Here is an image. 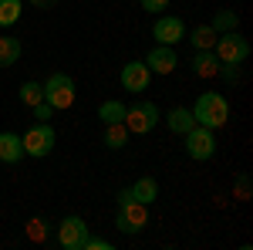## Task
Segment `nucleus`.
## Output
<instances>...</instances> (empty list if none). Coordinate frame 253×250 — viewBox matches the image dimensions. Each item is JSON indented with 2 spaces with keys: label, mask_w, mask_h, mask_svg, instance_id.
<instances>
[{
  "label": "nucleus",
  "mask_w": 253,
  "mask_h": 250,
  "mask_svg": "<svg viewBox=\"0 0 253 250\" xmlns=\"http://www.w3.org/2000/svg\"><path fill=\"white\" fill-rule=\"evenodd\" d=\"M193 118L196 125H206V129H223L230 122V101L223 92H203L193 105Z\"/></svg>",
  "instance_id": "obj_1"
},
{
  "label": "nucleus",
  "mask_w": 253,
  "mask_h": 250,
  "mask_svg": "<svg viewBox=\"0 0 253 250\" xmlns=\"http://www.w3.org/2000/svg\"><path fill=\"white\" fill-rule=\"evenodd\" d=\"M75 95H78V88H75V78L64 75V71H54V75L44 81V101L58 112V108H71L75 105Z\"/></svg>",
  "instance_id": "obj_2"
},
{
  "label": "nucleus",
  "mask_w": 253,
  "mask_h": 250,
  "mask_svg": "<svg viewBox=\"0 0 253 250\" xmlns=\"http://www.w3.org/2000/svg\"><path fill=\"white\" fill-rule=\"evenodd\" d=\"M213 51L219 58V64H243L250 58V41L243 38L240 31H226V34H216Z\"/></svg>",
  "instance_id": "obj_3"
},
{
  "label": "nucleus",
  "mask_w": 253,
  "mask_h": 250,
  "mask_svg": "<svg viewBox=\"0 0 253 250\" xmlns=\"http://www.w3.org/2000/svg\"><path fill=\"white\" fill-rule=\"evenodd\" d=\"M159 118H162V112H159L156 101H135L125 108V129L135 135H145L159 125Z\"/></svg>",
  "instance_id": "obj_4"
},
{
  "label": "nucleus",
  "mask_w": 253,
  "mask_h": 250,
  "mask_svg": "<svg viewBox=\"0 0 253 250\" xmlns=\"http://www.w3.org/2000/svg\"><path fill=\"white\" fill-rule=\"evenodd\" d=\"M20 142H24V155H34V159L51 155V152H54V129H51V122H38V125H31L27 132L20 135Z\"/></svg>",
  "instance_id": "obj_5"
},
{
  "label": "nucleus",
  "mask_w": 253,
  "mask_h": 250,
  "mask_svg": "<svg viewBox=\"0 0 253 250\" xmlns=\"http://www.w3.org/2000/svg\"><path fill=\"white\" fill-rule=\"evenodd\" d=\"M182 139H186V152H189V159H196V162H206V159H213V155H216V135H213V129H206V125H193Z\"/></svg>",
  "instance_id": "obj_6"
},
{
  "label": "nucleus",
  "mask_w": 253,
  "mask_h": 250,
  "mask_svg": "<svg viewBox=\"0 0 253 250\" xmlns=\"http://www.w3.org/2000/svg\"><path fill=\"white\" fill-rule=\"evenodd\" d=\"M149 223V206L138 203V200H128L118 206V216H115V227L122 233H142Z\"/></svg>",
  "instance_id": "obj_7"
},
{
  "label": "nucleus",
  "mask_w": 253,
  "mask_h": 250,
  "mask_svg": "<svg viewBox=\"0 0 253 250\" xmlns=\"http://www.w3.org/2000/svg\"><path fill=\"white\" fill-rule=\"evenodd\" d=\"M152 38L159 44L175 48L179 41H186V24H182V17H175V14H159L156 24H152Z\"/></svg>",
  "instance_id": "obj_8"
},
{
  "label": "nucleus",
  "mask_w": 253,
  "mask_h": 250,
  "mask_svg": "<svg viewBox=\"0 0 253 250\" xmlns=\"http://www.w3.org/2000/svg\"><path fill=\"white\" fill-rule=\"evenodd\" d=\"M84 240H88V223L81 216H64L58 227V244L64 250H81Z\"/></svg>",
  "instance_id": "obj_9"
},
{
  "label": "nucleus",
  "mask_w": 253,
  "mask_h": 250,
  "mask_svg": "<svg viewBox=\"0 0 253 250\" xmlns=\"http://www.w3.org/2000/svg\"><path fill=\"white\" fill-rule=\"evenodd\" d=\"M118 81H122V88L125 92H145L149 88V81H152V71H149V64L145 61H128L125 68H122V75H118Z\"/></svg>",
  "instance_id": "obj_10"
},
{
  "label": "nucleus",
  "mask_w": 253,
  "mask_h": 250,
  "mask_svg": "<svg viewBox=\"0 0 253 250\" xmlns=\"http://www.w3.org/2000/svg\"><path fill=\"white\" fill-rule=\"evenodd\" d=\"M145 64H149L152 75H172L175 64H179V54H175V48H169V44H156L145 54Z\"/></svg>",
  "instance_id": "obj_11"
},
{
  "label": "nucleus",
  "mask_w": 253,
  "mask_h": 250,
  "mask_svg": "<svg viewBox=\"0 0 253 250\" xmlns=\"http://www.w3.org/2000/svg\"><path fill=\"white\" fill-rule=\"evenodd\" d=\"M24 159V142H20L17 132H0V162L7 166H17Z\"/></svg>",
  "instance_id": "obj_12"
},
{
  "label": "nucleus",
  "mask_w": 253,
  "mask_h": 250,
  "mask_svg": "<svg viewBox=\"0 0 253 250\" xmlns=\"http://www.w3.org/2000/svg\"><path fill=\"white\" fill-rule=\"evenodd\" d=\"M216 71H219V58H216L213 48L196 51L193 54V75L196 78H216Z\"/></svg>",
  "instance_id": "obj_13"
},
{
  "label": "nucleus",
  "mask_w": 253,
  "mask_h": 250,
  "mask_svg": "<svg viewBox=\"0 0 253 250\" xmlns=\"http://www.w3.org/2000/svg\"><path fill=\"white\" fill-rule=\"evenodd\" d=\"M166 125H169V132H175V135H186V132H189V129L196 125L193 108H182V105H175L172 112L166 115Z\"/></svg>",
  "instance_id": "obj_14"
},
{
  "label": "nucleus",
  "mask_w": 253,
  "mask_h": 250,
  "mask_svg": "<svg viewBox=\"0 0 253 250\" xmlns=\"http://www.w3.org/2000/svg\"><path fill=\"white\" fill-rule=\"evenodd\" d=\"M128 190H132V196H135L138 203H145V206H152V203L159 200V183L152 179V176H142V179H135Z\"/></svg>",
  "instance_id": "obj_15"
},
{
  "label": "nucleus",
  "mask_w": 253,
  "mask_h": 250,
  "mask_svg": "<svg viewBox=\"0 0 253 250\" xmlns=\"http://www.w3.org/2000/svg\"><path fill=\"white\" fill-rule=\"evenodd\" d=\"M20 54H24L20 41H17V38H7V34H0V68H10V64H17Z\"/></svg>",
  "instance_id": "obj_16"
},
{
  "label": "nucleus",
  "mask_w": 253,
  "mask_h": 250,
  "mask_svg": "<svg viewBox=\"0 0 253 250\" xmlns=\"http://www.w3.org/2000/svg\"><path fill=\"white\" fill-rule=\"evenodd\" d=\"M186 41L193 44L196 51H206V48L216 44V31L210 27V24H199V27H193V31H186Z\"/></svg>",
  "instance_id": "obj_17"
},
{
  "label": "nucleus",
  "mask_w": 253,
  "mask_h": 250,
  "mask_svg": "<svg viewBox=\"0 0 253 250\" xmlns=\"http://www.w3.org/2000/svg\"><path fill=\"white\" fill-rule=\"evenodd\" d=\"M98 118H101L105 125L125 122V105H122V101H115V98H108V101H101V105H98Z\"/></svg>",
  "instance_id": "obj_18"
},
{
  "label": "nucleus",
  "mask_w": 253,
  "mask_h": 250,
  "mask_svg": "<svg viewBox=\"0 0 253 250\" xmlns=\"http://www.w3.org/2000/svg\"><path fill=\"white\" fill-rule=\"evenodd\" d=\"M128 129H125V122H115V125H105V146L108 149H125L128 146Z\"/></svg>",
  "instance_id": "obj_19"
},
{
  "label": "nucleus",
  "mask_w": 253,
  "mask_h": 250,
  "mask_svg": "<svg viewBox=\"0 0 253 250\" xmlns=\"http://www.w3.org/2000/svg\"><path fill=\"white\" fill-rule=\"evenodd\" d=\"M20 14H24V0H0V27L17 24Z\"/></svg>",
  "instance_id": "obj_20"
},
{
  "label": "nucleus",
  "mask_w": 253,
  "mask_h": 250,
  "mask_svg": "<svg viewBox=\"0 0 253 250\" xmlns=\"http://www.w3.org/2000/svg\"><path fill=\"white\" fill-rule=\"evenodd\" d=\"M213 27L216 34H226V31H236L240 27V14L236 10H216V17H213Z\"/></svg>",
  "instance_id": "obj_21"
},
{
  "label": "nucleus",
  "mask_w": 253,
  "mask_h": 250,
  "mask_svg": "<svg viewBox=\"0 0 253 250\" xmlns=\"http://www.w3.org/2000/svg\"><path fill=\"white\" fill-rule=\"evenodd\" d=\"M17 98L24 105H38V101H44V85L41 81H24L17 88Z\"/></svg>",
  "instance_id": "obj_22"
},
{
  "label": "nucleus",
  "mask_w": 253,
  "mask_h": 250,
  "mask_svg": "<svg viewBox=\"0 0 253 250\" xmlns=\"http://www.w3.org/2000/svg\"><path fill=\"white\" fill-rule=\"evenodd\" d=\"M27 237L31 240H44L47 237V220H31L27 223Z\"/></svg>",
  "instance_id": "obj_23"
},
{
  "label": "nucleus",
  "mask_w": 253,
  "mask_h": 250,
  "mask_svg": "<svg viewBox=\"0 0 253 250\" xmlns=\"http://www.w3.org/2000/svg\"><path fill=\"white\" fill-rule=\"evenodd\" d=\"M216 75H223L226 85H236V81H240V64H219V71H216Z\"/></svg>",
  "instance_id": "obj_24"
},
{
  "label": "nucleus",
  "mask_w": 253,
  "mask_h": 250,
  "mask_svg": "<svg viewBox=\"0 0 253 250\" xmlns=\"http://www.w3.org/2000/svg\"><path fill=\"white\" fill-rule=\"evenodd\" d=\"M31 112H34V118H38V122H47V118L54 115V108H51L47 101H38V105H31Z\"/></svg>",
  "instance_id": "obj_25"
},
{
  "label": "nucleus",
  "mask_w": 253,
  "mask_h": 250,
  "mask_svg": "<svg viewBox=\"0 0 253 250\" xmlns=\"http://www.w3.org/2000/svg\"><path fill=\"white\" fill-rule=\"evenodd\" d=\"M142 10H149V14H166V10H169V0H142Z\"/></svg>",
  "instance_id": "obj_26"
},
{
  "label": "nucleus",
  "mask_w": 253,
  "mask_h": 250,
  "mask_svg": "<svg viewBox=\"0 0 253 250\" xmlns=\"http://www.w3.org/2000/svg\"><path fill=\"white\" fill-rule=\"evenodd\" d=\"M81 250H112V244H108V240H101V237H91V233H88V240H84V247Z\"/></svg>",
  "instance_id": "obj_27"
},
{
  "label": "nucleus",
  "mask_w": 253,
  "mask_h": 250,
  "mask_svg": "<svg viewBox=\"0 0 253 250\" xmlns=\"http://www.w3.org/2000/svg\"><path fill=\"white\" fill-rule=\"evenodd\" d=\"M236 196H240V200H250V179H247V176L236 179Z\"/></svg>",
  "instance_id": "obj_28"
},
{
  "label": "nucleus",
  "mask_w": 253,
  "mask_h": 250,
  "mask_svg": "<svg viewBox=\"0 0 253 250\" xmlns=\"http://www.w3.org/2000/svg\"><path fill=\"white\" fill-rule=\"evenodd\" d=\"M31 3H34V7H41V10H51L58 0H31Z\"/></svg>",
  "instance_id": "obj_29"
}]
</instances>
